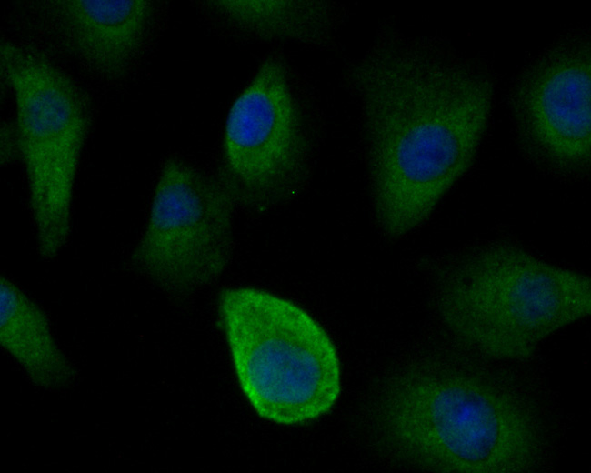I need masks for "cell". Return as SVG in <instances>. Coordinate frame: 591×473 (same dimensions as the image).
Segmentation results:
<instances>
[{"label":"cell","mask_w":591,"mask_h":473,"mask_svg":"<svg viewBox=\"0 0 591 473\" xmlns=\"http://www.w3.org/2000/svg\"><path fill=\"white\" fill-rule=\"evenodd\" d=\"M1 75L15 102L37 252L53 259L72 230L74 191L92 125L90 101L66 71L33 45L5 41Z\"/></svg>","instance_id":"5"},{"label":"cell","mask_w":591,"mask_h":473,"mask_svg":"<svg viewBox=\"0 0 591 473\" xmlns=\"http://www.w3.org/2000/svg\"><path fill=\"white\" fill-rule=\"evenodd\" d=\"M219 182L236 207L261 213L292 199L308 172L303 118L286 65L265 57L231 105Z\"/></svg>","instance_id":"6"},{"label":"cell","mask_w":591,"mask_h":473,"mask_svg":"<svg viewBox=\"0 0 591 473\" xmlns=\"http://www.w3.org/2000/svg\"><path fill=\"white\" fill-rule=\"evenodd\" d=\"M445 323L486 357L522 360L557 331L591 312V280L506 242L475 246L442 285Z\"/></svg>","instance_id":"2"},{"label":"cell","mask_w":591,"mask_h":473,"mask_svg":"<svg viewBox=\"0 0 591 473\" xmlns=\"http://www.w3.org/2000/svg\"><path fill=\"white\" fill-rule=\"evenodd\" d=\"M19 156L17 135L15 123L5 125L1 128V158L3 164H7Z\"/></svg>","instance_id":"12"},{"label":"cell","mask_w":591,"mask_h":473,"mask_svg":"<svg viewBox=\"0 0 591 473\" xmlns=\"http://www.w3.org/2000/svg\"><path fill=\"white\" fill-rule=\"evenodd\" d=\"M346 76L366 137L375 219L385 236L397 239L426 222L474 163L494 82L446 42L393 29Z\"/></svg>","instance_id":"1"},{"label":"cell","mask_w":591,"mask_h":473,"mask_svg":"<svg viewBox=\"0 0 591 473\" xmlns=\"http://www.w3.org/2000/svg\"><path fill=\"white\" fill-rule=\"evenodd\" d=\"M387 419L396 440L443 471L512 473L529 469L535 426L512 395L481 378L433 374L403 382Z\"/></svg>","instance_id":"4"},{"label":"cell","mask_w":591,"mask_h":473,"mask_svg":"<svg viewBox=\"0 0 591 473\" xmlns=\"http://www.w3.org/2000/svg\"><path fill=\"white\" fill-rule=\"evenodd\" d=\"M218 314L238 385L259 417L296 425L332 409L339 357L306 310L264 289L233 287L220 292Z\"/></svg>","instance_id":"3"},{"label":"cell","mask_w":591,"mask_h":473,"mask_svg":"<svg viewBox=\"0 0 591 473\" xmlns=\"http://www.w3.org/2000/svg\"><path fill=\"white\" fill-rule=\"evenodd\" d=\"M210 10L232 27L260 39L322 46L332 41L336 12L329 3L307 0H217Z\"/></svg>","instance_id":"11"},{"label":"cell","mask_w":591,"mask_h":473,"mask_svg":"<svg viewBox=\"0 0 591 473\" xmlns=\"http://www.w3.org/2000/svg\"><path fill=\"white\" fill-rule=\"evenodd\" d=\"M155 14L154 3L145 0H42L19 4L17 17L45 47L42 51L113 83L126 76L143 56Z\"/></svg>","instance_id":"9"},{"label":"cell","mask_w":591,"mask_h":473,"mask_svg":"<svg viewBox=\"0 0 591 473\" xmlns=\"http://www.w3.org/2000/svg\"><path fill=\"white\" fill-rule=\"evenodd\" d=\"M236 206L217 178L174 156L162 165L131 265L164 290L188 294L225 270Z\"/></svg>","instance_id":"7"},{"label":"cell","mask_w":591,"mask_h":473,"mask_svg":"<svg viewBox=\"0 0 591 473\" xmlns=\"http://www.w3.org/2000/svg\"><path fill=\"white\" fill-rule=\"evenodd\" d=\"M590 47L586 30H571L531 60L511 89L520 148L557 179L579 180L590 171Z\"/></svg>","instance_id":"8"},{"label":"cell","mask_w":591,"mask_h":473,"mask_svg":"<svg viewBox=\"0 0 591 473\" xmlns=\"http://www.w3.org/2000/svg\"><path fill=\"white\" fill-rule=\"evenodd\" d=\"M0 298L2 347L37 387L62 389L70 386L76 372L55 343L42 308L4 277Z\"/></svg>","instance_id":"10"}]
</instances>
